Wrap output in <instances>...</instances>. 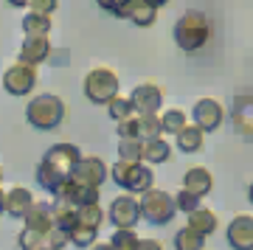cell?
<instances>
[{
  "label": "cell",
  "instance_id": "obj_17",
  "mask_svg": "<svg viewBox=\"0 0 253 250\" xmlns=\"http://www.w3.org/2000/svg\"><path fill=\"white\" fill-rule=\"evenodd\" d=\"M234 129L253 141V96H239L234 104Z\"/></svg>",
  "mask_w": 253,
  "mask_h": 250
},
{
  "label": "cell",
  "instance_id": "obj_39",
  "mask_svg": "<svg viewBox=\"0 0 253 250\" xmlns=\"http://www.w3.org/2000/svg\"><path fill=\"white\" fill-rule=\"evenodd\" d=\"M6 211V191H0V214Z\"/></svg>",
  "mask_w": 253,
  "mask_h": 250
},
{
  "label": "cell",
  "instance_id": "obj_9",
  "mask_svg": "<svg viewBox=\"0 0 253 250\" xmlns=\"http://www.w3.org/2000/svg\"><path fill=\"white\" fill-rule=\"evenodd\" d=\"M110 222L116 225V231H132L141 219V206L132 194H121L113 200V206L107 211Z\"/></svg>",
  "mask_w": 253,
  "mask_h": 250
},
{
  "label": "cell",
  "instance_id": "obj_16",
  "mask_svg": "<svg viewBox=\"0 0 253 250\" xmlns=\"http://www.w3.org/2000/svg\"><path fill=\"white\" fill-rule=\"evenodd\" d=\"M51 56V42L48 37H26L23 45H20V62L28 65H40Z\"/></svg>",
  "mask_w": 253,
  "mask_h": 250
},
{
  "label": "cell",
  "instance_id": "obj_21",
  "mask_svg": "<svg viewBox=\"0 0 253 250\" xmlns=\"http://www.w3.org/2000/svg\"><path fill=\"white\" fill-rule=\"evenodd\" d=\"M79 225V208L73 206H62V203H54V228L71 236V231Z\"/></svg>",
  "mask_w": 253,
  "mask_h": 250
},
{
  "label": "cell",
  "instance_id": "obj_34",
  "mask_svg": "<svg viewBox=\"0 0 253 250\" xmlns=\"http://www.w3.org/2000/svg\"><path fill=\"white\" fill-rule=\"evenodd\" d=\"M118 138L121 141H141V126H138V116L126 118L118 124Z\"/></svg>",
  "mask_w": 253,
  "mask_h": 250
},
{
  "label": "cell",
  "instance_id": "obj_19",
  "mask_svg": "<svg viewBox=\"0 0 253 250\" xmlns=\"http://www.w3.org/2000/svg\"><path fill=\"white\" fill-rule=\"evenodd\" d=\"M26 228L40 233L54 231V203H34V208L26 214Z\"/></svg>",
  "mask_w": 253,
  "mask_h": 250
},
{
  "label": "cell",
  "instance_id": "obj_25",
  "mask_svg": "<svg viewBox=\"0 0 253 250\" xmlns=\"http://www.w3.org/2000/svg\"><path fill=\"white\" fill-rule=\"evenodd\" d=\"M186 126H189V118H186V113H183V110H177V107L163 110V116H161V129H163V132L180 135Z\"/></svg>",
  "mask_w": 253,
  "mask_h": 250
},
{
  "label": "cell",
  "instance_id": "obj_3",
  "mask_svg": "<svg viewBox=\"0 0 253 250\" xmlns=\"http://www.w3.org/2000/svg\"><path fill=\"white\" fill-rule=\"evenodd\" d=\"M211 37V26L203 11H186L177 23H174V42L180 45L183 51H200Z\"/></svg>",
  "mask_w": 253,
  "mask_h": 250
},
{
  "label": "cell",
  "instance_id": "obj_29",
  "mask_svg": "<svg viewBox=\"0 0 253 250\" xmlns=\"http://www.w3.org/2000/svg\"><path fill=\"white\" fill-rule=\"evenodd\" d=\"M118 155H121L124 163H141L144 161V141H121Z\"/></svg>",
  "mask_w": 253,
  "mask_h": 250
},
{
  "label": "cell",
  "instance_id": "obj_33",
  "mask_svg": "<svg viewBox=\"0 0 253 250\" xmlns=\"http://www.w3.org/2000/svg\"><path fill=\"white\" fill-rule=\"evenodd\" d=\"M138 245H141V239L135 236V231H116L110 239L113 250H138Z\"/></svg>",
  "mask_w": 253,
  "mask_h": 250
},
{
  "label": "cell",
  "instance_id": "obj_20",
  "mask_svg": "<svg viewBox=\"0 0 253 250\" xmlns=\"http://www.w3.org/2000/svg\"><path fill=\"white\" fill-rule=\"evenodd\" d=\"M189 228L200 236H208V233L217 231V214L211 211V208H203L200 206L194 214H189Z\"/></svg>",
  "mask_w": 253,
  "mask_h": 250
},
{
  "label": "cell",
  "instance_id": "obj_1",
  "mask_svg": "<svg viewBox=\"0 0 253 250\" xmlns=\"http://www.w3.org/2000/svg\"><path fill=\"white\" fill-rule=\"evenodd\" d=\"M79 161H82L79 146H73V143H56V146L48 149L45 158L37 166V183L45 188L48 194H56L73 177V169H76Z\"/></svg>",
  "mask_w": 253,
  "mask_h": 250
},
{
  "label": "cell",
  "instance_id": "obj_35",
  "mask_svg": "<svg viewBox=\"0 0 253 250\" xmlns=\"http://www.w3.org/2000/svg\"><path fill=\"white\" fill-rule=\"evenodd\" d=\"M174 203H177V211H183V214L189 216V214H194V211L200 208V197L189 194V191H180V194L174 197Z\"/></svg>",
  "mask_w": 253,
  "mask_h": 250
},
{
  "label": "cell",
  "instance_id": "obj_32",
  "mask_svg": "<svg viewBox=\"0 0 253 250\" xmlns=\"http://www.w3.org/2000/svg\"><path fill=\"white\" fill-rule=\"evenodd\" d=\"M96 228H87V225H76L71 231V245H76V248H93L96 245Z\"/></svg>",
  "mask_w": 253,
  "mask_h": 250
},
{
  "label": "cell",
  "instance_id": "obj_8",
  "mask_svg": "<svg viewBox=\"0 0 253 250\" xmlns=\"http://www.w3.org/2000/svg\"><path fill=\"white\" fill-rule=\"evenodd\" d=\"M37 84V65L28 62H14L9 65V71L3 73V87L9 90L11 96H28Z\"/></svg>",
  "mask_w": 253,
  "mask_h": 250
},
{
  "label": "cell",
  "instance_id": "obj_36",
  "mask_svg": "<svg viewBox=\"0 0 253 250\" xmlns=\"http://www.w3.org/2000/svg\"><path fill=\"white\" fill-rule=\"evenodd\" d=\"M65 245H71V236H68V233L56 231V228L48 233V248H51V250H62Z\"/></svg>",
  "mask_w": 253,
  "mask_h": 250
},
{
  "label": "cell",
  "instance_id": "obj_41",
  "mask_svg": "<svg viewBox=\"0 0 253 250\" xmlns=\"http://www.w3.org/2000/svg\"><path fill=\"white\" fill-rule=\"evenodd\" d=\"M248 200L253 203V183H251V188H248Z\"/></svg>",
  "mask_w": 253,
  "mask_h": 250
},
{
  "label": "cell",
  "instance_id": "obj_10",
  "mask_svg": "<svg viewBox=\"0 0 253 250\" xmlns=\"http://www.w3.org/2000/svg\"><path fill=\"white\" fill-rule=\"evenodd\" d=\"M107 177H110V166L101 161V158H93V155L82 158V161L76 163V169H73V180H76L79 186L101 188Z\"/></svg>",
  "mask_w": 253,
  "mask_h": 250
},
{
  "label": "cell",
  "instance_id": "obj_24",
  "mask_svg": "<svg viewBox=\"0 0 253 250\" xmlns=\"http://www.w3.org/2000/svg\"><path fill=\"white\" fill-rule=\"evenodd\" d=\"M23 31H26V37H48V31H51V17L48 14L28 11L26 17H23Z\"/></svg>",
  "mask_w": 253,
  "mask_h": 250
},
{
  "label": "cell",
  "instance_id": "obj_6",
  "mask_svg": "<svg viewBox=\"0 0 253 250\" xmlns=\"http://www.w3.org/2000/svg\"><path fill=\"white\" fill-rule=\"evenodd\" d=\"M84 96L93 104H110L118 96V76L107 68H96L84 76Z\"/></svg>",
  "mask_w": 253,
  "mask_h": 250
},
{
  "label": "cell",
  "instance_id": "obj_42",
  "mask_svg": "<svg viewBox=\"0 0 253 250\" xmlns=\"http://www.w3.org/2000/svg\"><path fill=\"white\" fill-rule=\"evenodd\" d=\"M0 183H3V169H0Z\"/></svg>",
  "mask_w": 253,
  "mask_h": 250
},
{
  "label": "cell",
  "instance_id": "obj_7",
  "mask_svg": "<svg viewBox=\"0 0 253 250\" xmlns=\"http://www.w3.org/2000/svg\"><path fill=\"white\" fill-rule=\"evenodd\" d=\"M101 9H104V11H113V14H118V17L132 20L135 26L146 28V26H152V23H155V17H158V9H161V3L129 0V3H101Z\"/></svg>",
  "mask_w": 253,
  "mask_h": 250
},
{
  "label": "cell",
  "instance_id": "obj_4",
  "mask_svg": "<svg viewBox=\"0 0 253 250\" xmlns=\"http://www.w3.org/2000/svg\"><path fill=\"white\" fill-rule=\"evenodd\" d=\"M110 177L116 186H121L126 194H146L152 191V183H155V174L149 166L144 163H124L118 161L110 166Z\"/></svg>",
  "mask_w": 253,
  "mask_h": 250
},
{
  "label": "cell",
  "instance_id": "obj_38",
  "mask_svg": "<svg viewBox=\"0 0 253 250\" xmlns=\"http://www.w3.org/2000/svg\"><path fill=\"white\" fill-rule=\"evenodd\" d=\"M138 250H163V245H161L158 239H141Z\"/></svg>",
  "mask_w": 253,
  "mask_h": 250
},
{
  "label": "cell",
  "instance_id": "obj_5",
  "mask_svg": "<svg viewBox=\"0 0 253 250\" xmlns=\"http://www.w3.org/2000/svg\"><path fill=\"white\" fill-rule=\"evenodd\" d=\"M138 206H141V216H144L149 225H166V222H172L174 214H177L174 197L161 191V188H152V191L141 194Z\"/></svg>",
  "mask_w": 253,
  "mask_h": 250
},
{
  "label": "cell",
  "instance_id": "obj_31",
  "mask_svg": "<svg viewBox=\"0 0 253 250\" xmlns=\"http://www.w3.org/2000/svg\"><path fill=\"white\" fill-rule=\"evenodd\" d=\"M104 222V208L96 203V206H84L79 208V225H87V228H96L99 231V225Z\"/></svg>",
  "mask_w": 253,
  "mask_h": 250
},
{
  "label": "cell",
  "instance_id": "obj_18",
  "mask_svg": "<svg viewBox=\"0 0 253 250\" xmlns=\"http://www.w3.org/2000/svg\"><path fill=\"white\" fill-rule=\"evenodd\" d=\"M34 208V194L23 186H14L6 191V214L17 216V219H26V214Z\"/></svg>",
  "mask_w": 253,
  "mask_h": 250
},
{
  "label": "cell",
  "instance_id": "obj_15",
  "mask_svg": "<svg viewBox=\"0 0 253 250\" xmlns=\"http://www.w3.org/2000/svg\"><path fill=\"white\" fill-rule=\"evenodd\" d=\"M211 188H214V177H211V171L203 169V166H191L186 174H183V191H189L194 197H208L211 194Z\"/></svg>",
  "mask_w": 253,
  "mask_h": 250
},
{
  "label": "cell",
  "instance_id": "obj_26",
  "mask_svg": "<svg viewBox=\"0 0 253 250\" xmlns=\"http://www.w3.org/2000/svg\"><path fill=\"white\" fill-rule=\"evenodd\" d=\"M203 245H206V236L194 233L189 225L174 233V250H203Z\"/></svg>",
  "mask_w": 253,
  "mask_h": 250
},
{
  "label": "cell",
  "instance_id": "obj_22",
  "mask_svg": "<svg viewBox=\"0 0 253 250\" xmlns=\"http://www.w3.org/2000/svg\"><path fill=\"white\" fill-rule=\"evenodd\" d=\"M172 158V143L166 138H152L144 141V161L146 163H166Z\"/></svg>",
  "mask_w": 253,
  "mask_h": 250
},
{
  "label": "cell",
  "instance_id": "obj_40",
  "mask_svg": "<svg viewBox=\"0 0 253 250\" xmlns=\"http://www.w3.org/2000/svg\"><path fill=\"white\" fill-rule=\"evenodd\" d=\"M90 250H113V248H110V245H93Z\"/></svg>",
  "mask_w": 253,
  "mask_h": 250
},
{
  "label": "cell",
  "instance_id": "obj_2",
  "mask_svg": "<svg viewBox=\"0 0 253 250\" xmlns=\"http://www.w3.org/2000/svg\"><path fill=\"white\" fill-rule=\"evenodd\" d=\"M26 121L34 129H42V132L56 129L65 121V101L59 96H54V93H40V96H34L28 101Z\"/></svg>",
  "mask_w": 253,
  "mask_h": 250
},
{
  "label": "cell",
  "instance_id": "obj_23",
  "mask_svg": "<svg viewBox=\"0 0 253 250\" xmlns=\"http://www.w3.org/2000/svg\"><path fill=\"white\" fill-rule=\"evenodd\" d=\"M203 141H206V132H203V129H200V126H186V129H183L180 135H177V149H180V152H200V149H203Z\"/></svg>",
  "mask_w": 253,
  "mask_h": 250
},
{
  "label": "cell",
  "instance_id": "obj_12",
  "mask_svg": "<svg viewBox=\"0 0 253 250\" xmlns=\"http://www.w3.org/2000/svg\"><path fill=\"white\" fill-rule=\"evenodd\" d=\"M129 101H132V107H135L138 116H158V110L163 107V93H161L158 84L144 82V84H138V87L132 90Z\"/></svg>",
  "mask_w": 253,
  "mask_h": 250
},
{
  "label": "cell",
  "instance_id": "obj_28",
  "mask_svg": "<svg viewBox=\"0 0 253 250\" xmlns=\"http://www.w3.org/2000/svg\"><path fill=\"white\" fill-rule=\"evenodd\" d=\"M20 248L23 250H45L48 248V233H40V231H31V228H23L17 236Z\"/></svg>",
  "mask_w": 253,
  "mask_h": 250
},
{
  "label": "cell",
  "instance_id": "obj_27",
  "mask_svg": "<svg viewBox=\"0 0 253 250\" xmlns=\"http://www.w3.org/2000/svg\"><path fill=\"white\" fill-rule=\"evenodd\" d=\"M107 113H110V118H116L118 124L121 121H126V118H132V116H138L135 113V107H132V101H129V96H116L113 101L107 104Z\"/></svg>",
  "mask_w": 253,
  "mask_h": 250
},
{
  "label": "cell",
  "instance_id": "obj_43",
  "mask_svg": "<svg viewBox=\"0 0 253 250\" xmlns=\"http://www.w3.org/2000/svg\"><path fill=\"white\" fill-rule=\"evenodd\" d=\"M45 250H51V248H45Z\"/></svg>",
  "mask_w": 253,
  "mask_h": 250
},
{
  "label": "cell",
  "instance_id": "obj_11",
  "mask_svg": "<svg viewBox=\"0 0 253 250\" xmlns=\"http://www.w3.org/2000/svg\"><path fill=\"white\" fill-rule=\"evenodd\" d=\"M54 203H62V206H73V208H84V206H96L99 203V188L90 186H79L76 180H68L59 191L54 194Z\"/></svg>",
  "mask_w": 253,
  "mask_h": 250
},
{
  "label": "cell",
  "instance_id": "obj_30",
  "mask_svg": "<svg viewBox=\"0 0 253 250\" xmlns=\"http://www.w3.org/2000/svg\"><path fill=\"white\" fill-rule=\"evenodd\" d=\"M138 126H141V141H152L161 138V116H138Z\"/></svg>",
  "mask_w": 253,
  "mask_h": 250
},
{
  "label": "cell",
  "instance_id": "obj_37",
  "mask_svg": "<svg viewBox=\"0 0 253 250\" xmlns=\"http://www.w3.org/2000/svg\"><path fill=\"white\" fill-rule=\"evenodd\" d=\"M26 9H28V11H37V14H48V17H51V11L59 9V3H56V0H48V3L37 0V3H28Z\"/></svg>",
  "mask_w": 253,
  "mask_h": 250
},
{
  "label": "cell",
  "instance_id": "obj_14",
  "mask_svg": "<svg viewBox=\"0 0 253 250\" xmlns=\"http://www.w3.org/2000/svg\"><path fill=\"white\" fill-rule=\"evenodd\" d=\"M228 245L234 250H253V216L239 214L228 225Z\"/></svg>",
  "mask_w": 253,
  "mask_h": 250
},
{
  "label": "cell",
  "instance_id": "obj_13",
  "mask_svg": "<svg viewBox=\"0 0 253 250\" xmlns=\"http://www.w3.org/2000/svg\"><path fill=\"white\" fill-rule=\"evenodd\" d=\"M225 121V107L217 98H200L194 104V126H200L203 132H214L219 124Z\"/></svg>",
  "mask_w": 253,
  "mask_h": 250
}]
</instances>
